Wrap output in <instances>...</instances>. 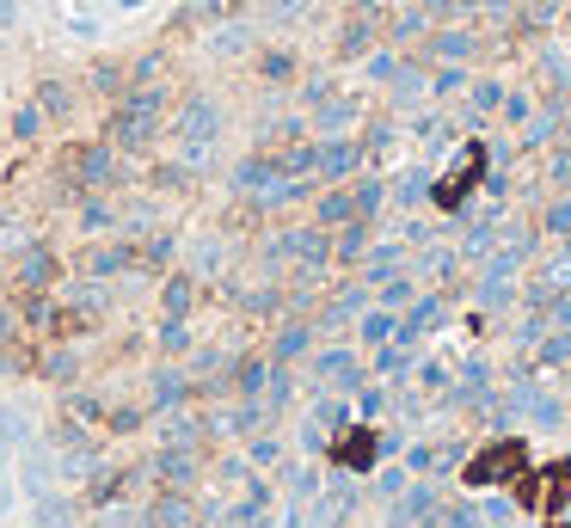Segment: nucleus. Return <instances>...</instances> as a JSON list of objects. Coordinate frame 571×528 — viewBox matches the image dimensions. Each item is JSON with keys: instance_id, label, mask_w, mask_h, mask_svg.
Returning <instances> with one entry per match:
<instances>
[{"instance_id": "6e6552de", "label": "nucleus", "mask_w": 571, "mask_h": 528, "mask_svg": "<svg viewBox=\"0 0 571 528\" xmlns=\"http://www.w3.org/2000/svg\"><path fill=\"white\" fill-rule=\"evenodd\" d=\"M68 516H74V510H68L62 498H43V504H38V522H43V528H68Z\"/></svg>"}, {"instance_id": "0eeeda50", "label": "nucleus", "mask_w": 571, "mask_h": 528, "mask_svg": "<svg viewBox=\"0 0 571 528\" xmlns=\"http://www.w3.org/2000/svg\"><path fill=\"white\" fill-rule=\"evenodd\" d=\"M13 135H19V142H38V135H43V105H38V99H31V105H19Z\"/></svg>"}, {"instance_id": "39448f33", "label": "nucleus", "mask_w": 571, "mask_h": 528, "mask_svg": "<svg viewBox=\"0 0 571 528\" xmlns=\"http://www.w3.org/2000/svg\"><path fill=\"white\" fill-rule=\"evenodd\" d=\"M123 264H130V252H123V246H93V252H86V271H93V277H118Z\"/></svg>"}, {"instance_id": "f03ea898", "label": "nucleus", "mask_w": 571, "mask_h": 528, "mask_svg": "<svg viewBox=\"0 0 571 528\" xmlns=\"http://www.w3.org/2000/svg\"><path fill=\"white\" fill-rule=\"evenodd\" d=\"M105 179H111V154H105V148H74V154H68V185L93 191V185H105Z\"/></svg>"}, {"instance_id": "ddd939ff", "label": "nucleus", "mask_w": 571, "mask_h": 528, "mask_svg": "<svg viewBox=\"0 0 571 528\" xmlns=\"http://www.w3.org/2000/svg\"><path fill=\"white\" fill-rule=\"evenodd\" d=\"M123 7H142V0H123Z\"/></svg>"}, {"instance_id": "9b49d317", "label": "nucleus", "mask_w": 571, "mask_h": 528, "mask_svg": "<svg viewBox=\"0 0 571 528\" xmlns=\"http://www.w3.org/2000/svg\"><path fill=\"white\" fill-rule=\"evenodd\" d=\"M185 302H191V290H185V283H173V290H166V307H173V314H185Z\"/></svg>"}, {"instance_id": "f257e3e1", "label": "nucleus", "mask_w": 571, "mask_h": 528, "mask_svg": "<svg viewBox=\"0 0 571 528\" xmlns=\"http://www.w3.org/2000/svg\"><path fill=\"white\" fill-rule=\"evenodd\" d=\"M154 130H160V93H130L118 105V118H111V135H118L123 148H147Z\"/></svg>"}, {"instance_id": "20e7f679", "label": "nucleus", "mask_w": 571, "mask_h": 528, "mask_svg": "<svg viewBox=\"0 0 571 528\" xmlns=\"http://www.w3.org/2000/svg\"><path fill=\"white\" fill-rule=\"evenodd\" d=\"M185 135H191V142H210V135H215V105H210V99L185 105Z\"/></svg>"}, {"instance_id": "7ed1b4c3", "label": "nucleus", "mask_w": 571, "mask_h": 528, "mask_svg": "<svg viewBox=\"0 0 571 528\" xmlns=\"http://www.w3.org/2000/svg\"><path fill=\"white\" fill-rule=\"evenodd\" d=\"M50 277H55L50 246H31V252H26V264H19V283H26V290H50Z\"/></svg>"}, {"instance_id": "1a4fd4ad", "label": "nucleus", "mask_w": 571, "mask_h": 528, "mask_svg": "<svg viewBox=\"0 0 571 528\" xmlns=\"http://www.w3.org/2000/svg\"><path fill=\"white\" fill-rule=\"evenodd\" d=\"M179 516H185V504H160V510H154V528H173Z\"/></svg>"}, {"instance_id": "9d476101", "label": "nucleus", "mask_w": 571, "mask_h": 528, "mask_svg": "<svg viewBox=\"0 0 571 528\" xmlns=\"http://www.w3.org/2000/svg\"><path fill=\"white\" fill-rule=\"evenodd\" d=\"M160 344H166V351H179V344H185V326H179V319H166V332H160Z\"/></svg>"}, {"instance_id": "f8f14e48", "label": "nucleus", "mask_w": 571, "mask_h": 528, "mask_svg": "<svg viewBox=\"0 0 571 528\" xmlns=\"http://www.w3.org/2000/svg\"><path fill=\"white\" fill-rule=\"evenodd\" d=\"M19 19V0H0V26H13Z\"/></svg>"}, {"instance_id": "423d86ee", "label": "nucleus", "mask_w": 571, "mask_h": 528, "mask_svg": "<svg viewBox=\"0 0 571 528\" xmlns=\"http://www.w3.org/2000/svg\"><path fill=\"white\" fill-rule=\"evenodd\" d=\"M38 105H43V118H62V111L74 105V93H68L62 80H43V87H38Z\"/></svg>"}]
</instances>
